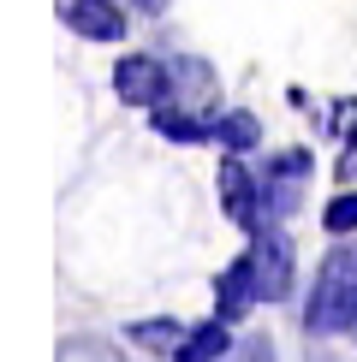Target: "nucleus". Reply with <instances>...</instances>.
<instances>
[{
    "mask_svg": "<svg viewBox=\"0 0 357 362\" xmlns=\"http://www.w3.org/2000/svg\"><path fill=\"white\" fill-rule=\"evenodd\" d=\"M351 339H357V327H351Z\"/></svg>",
    "mask_w": 357,
    "mask_h": 362,
    "instance_id": "nucleus-18",
    "label": "nucleus"
},
{
    "mask_svg": "<svg viewBox=\"0 0 357 362\" xmlns=\"http://www.w3.org/2000/svg\"><path fill=\"white\" fill-rule=\"evenodd\" d=\"M125 333H131V344H143V351H155V356H173L178 344H185V327H178L173 315H155V321H131Z\"/></svg>",
    "mask_w": 357,
    "mask_h": 362,
    "instance_id": "nucleus-13",
    "label": "nucleus"
},
{
    "mask_svg": "<svg viewBox=\"0 0 357 362\" xmlns=\"http://www.w3.org/2000/svg\"><path fill=\"white\" fill-rule=\"evenodd\" d=\"M322 232H334V238H346V232H357V185L346 190L339 185V196L322 208Z\"/></svg>",
    "mask_w": 357,
    "mask_h": 362,
    "instance_id": "nucleus-14",
    "label": "nucleus"
},
{
    "mask_svg": "<svg viewBox=\"0 0 357 362\" xmlns=\"http://www.w3.org/2000/svg\"><path fill=\"white\" fill-rule=\"evenodd\" d=\"M227 351H232V321L208 315V321L185 327V344L173 351V362H227Z\"/></svg>",
    "mask_w": 357,
    "mask_h": 362,
    "instance_id": "nucleus-9",
    "label": "nucleus"
},
{
    "mask_svg": "<svg viewBox=\"0 0 357 362\" xmlns=\"http://www.w3.org/2000/svg\"><path fill=\"white\" fill-rule=\"evenodd\" d=\"M60 362H119V351H113L108 339L78 333V339H66V344H60Z\"/></svg>",
    "mask_w": 357,
    "mask_h": 362,
    "instance_id": "nucleus-15",
    "label": "nucleus"
},
{
    "mask_svg": "<svg viewBox=\"0 0 357 362\" xmlns=\"http://www.w3.org/2000/svg\"><path fill=\"white\" fill-rule=\"evenodd\" d=\"M334 131H339V160H334V178L339 185H357V101H334Z\"/></svg>",
    "mask_w": 357,
    "mask_h": 362,
    "instance_id": "nucleus-12",
    "label": "nucleus"
},
{
    "mask_svg": "<svg viewBox=\"0 0 357 362\" xmlns=\"http://www.w3.org/2000/svg\"><path fill=\"white\" fill-rule=\"evenodd\" d=\"M250 262H256V285H262V303H280L292 291V238L280 226L250 238Z\"/></svg>",
    "mask_w": 357,
    "mask_h": 362,
    "instance_id": "nucleus-5",
    "label": "nucleus"
},
{
    "mask_svg": "<svg viewBox=\"0 0 357 362\" xmlns=\"http://www.w3.org/2000/svg\"><path fill=\"white\" fill-rule=\"evenodd\" d=\"M227 362H280V356H274V339L268 333H250V339H238L227 351Z\"/></svg>",
    "mask_w": 357,
    "mask_h": 362,
    "instance_id": "nucleus-16",
    "label": "nucleus"
},
{
    "mask_svg": "<svg viewBox=\"0 0 357 362\" xmlns=\"http://www.w3.org/2000/svg\"><path fill=\"white\" fill-rule=\"evenodd\" d=\"M60 24L84 42H125V12L119 0H60Z\"/></svg>",
    "mask_w": 357,
    "mask_h": 362,
    "instance_id": "nucleus-6",
    "label": "nucleus"
},
{
    "mask_svg": "<svg viewBox=\"0 0 357 362\" xmlns=\"http://www.w3.org/2000/svg\"><path fill=\"white\" fill-rule=\"evenodd\" d=\"M256 303H262V285H256V262H250V250H244V255L227 267V274L215 279V315H227V321H244Z\"/></svg>",
    "mask_w": 357,
    "mask_h": 362,
    "instance_id": "nucleus-8",
    "label": "nucleus"
},
{
    "mask_svg": "<svg viewBox=\"0 0 357 362\" xmlns=\"http://www.w3.org/2000/svg\"><path fill=\"white\" fill-rule=\"evenodd\" d=\"M167 66H173V101H178V107L215 113V101H220V78H215V66H208V59H197V54H173Z\"/></svg>",
    "mask_w": 357,
    "mask_h": 362,
    "instance_id": "nucleus-7",
    "label": "nucleus"
},
{
    "mask_svg": "<svg viewBox=\"0 0 357 362\" xmlns=\"http://www.w3.org/2000/svg\"><path fill=\"white\" fill-rule=\"evenodd\" d=\"M215 143L227 148V155H250V148L262 143V119L250 113V107H232V113H220V119H215Z\"/></svg>",
    "mask_w": 357,
    "mask_h": 362,
    "instance_id": "nucleus-11",
    "label": "nucleus"
},
{
    "mask_svg": "<svg viewBox=\"0 0 357 362\" xmlns=\"http://www.w3.org/2000/svg\"><path fill=\"white\" fill-rule=\"evenodd\" d=\"M322 362H327V356H322Z\"/></svg>",
    "mask_w": 357,
    "mask_h": 362,
    "instance_id": "nucleus-19",
    "label": "nucleus"
},
{
    "mask_svg": "<svg viewBox=\"0 0 357 362\" xmlns=\"http://www.w3.org/2000/svg\"><path fill=\"white\" fill-rule=\"evenodd\" d=\"M131 6H137V12H149V18H161V12H167V0H131Z\"/></svg>",
    "mask_w": 357,
    "mask_h": 362,
    "instance_id": "nucleus-17",
    "label": "nucleus"
},
{
    "mask_svg": "<svg viewBox=\"0 0 357 362\" xmlns=\"http://www.w3.org/2000/svg\"><path fill=\"white\" fill-rule=\"evenodd\" d=\"M113 95L125 107H161V101H173V66L155 59V54H119Z\"/></svg>",
    "mask_w": 357,
    "mask_h": 362,
    "instance_id": "nucleus-4",
    "label": "nucleus"
},
{
    "mask_svg": "<svg viewBox=\"0 0 357 362\" xmlns=\"http://www.w3.org/2000/svg\"><path fill=\"white\" fill-rule=\"evenodd\" d=\"M215 185H220V208H227V220L238 226V232L256 238V232L274 226V220H268V202H262V173H250L244 155H227V160H220V178H215Z\"/></svg>",
    "mask_w": 357,
    "mask_h": 362,
    "instance_id": "nucleus-2",
    "label": "nucleus"
},
{
    "mask_svg": "<svg viewBox=\"0 0 357 362\" xmlns=\"http://www.w3.org/2000/svg\"><path fill=\"white\" fill-rule=\"evenodd\" d=\"M155 119V131L167 143H215V119L197 113V107H178V101H161V107H149Z\"/></svg>",
    "mask_w": 357,
    "mask_h": 362,
    "instance_id": "nucleus-10",
    "label": "nucleus"
},
{
    "mask_svg": "<svg viewBox=\"0 0 357 362\" xmlns=\"http://www.w3.org/2000/svg\"><path fill=\"white\" fill-rule=\"evenodd\" d=\"M310 148H280L274 160H262V202H268V220H292L298 208H304V178H310Z\"/></svg>",
    "mask_w": 357,
    "mask_h": 362,
    "instance_id": "nucleus-3",
    "label": "nucleus"
},
{
    "mask_svg": "<svg viewBox=\"0 0 357 362\" xmlns=\"http://www.w3.org/2000/svg\"><path fill=\"white\" fill-rule=\"evenodd\" d=\"M351 327H357V250L334 244L322 255L316 285L304 297V333L334 339V333H351Z\"/></svg>",
    "mask_w": 357,
    "mask_h": 362,
    "instance_id": "nucleus-1",
    "label": "nucleus"
}]
</instances>
